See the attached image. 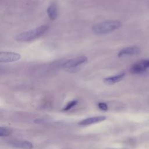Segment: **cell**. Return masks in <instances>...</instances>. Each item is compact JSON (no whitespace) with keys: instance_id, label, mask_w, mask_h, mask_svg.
<instances>
[{"instance_id":"obj_1","label":"cell","mask_w":149,"mask_h":149,"mask_svg":"<svg viewBox=\"0 0 149 149\" xmlns=\"http://www.w3.org/2000/svg\"><path fill=\"white\" fill-rule=\"evenodd\" d=\"M48 25H42L29 31L23 32L18 34L16 40L21 42H27L34 40L44 34L48 30Z\"/></svg>"},{"instance_id":"obj_8","label":"cell","mask_w":149,"mask_h":149,"mask_svg":"<svg viewBox=\"0 0 149 149\" xmlns=\"http://www.w3.org/2000/svg\"><path fill=\"white\" fill-rule=\"evenodd\" d=\"M12 146L22 149H32L33 146L31 143L25 140H15L10 143Z\"/></svg>"},{"instance_id":"obj_7","label":"cell","mask_w":149,"mask_h":149,"mask_svg":"<svg viewBox=\"0 0 149 149\" xmlns=\"http://www.w3.org/2000/svg\"><path fill=\"white\" fill-rule=\"evenodd\" d=\"M106 117L104 116H97L83 119L79 122V125L81 126H87L104 121Z\"/></svg>"},{"instance_id":"obj_11","label":"cell","mask_w":149,"mask_h":149,"mask_svg":"<svg viewBox=\"0 0 149 149\" xmlns=\"http://www.w3.org/2000/svg\"><path fill=\"white\" fill-rule=\"evenodd\" d=\"M12 130L9 128L6 127H2L1 126L0 127V136H7L11 134Z\"/></svg>"},{"instance_id":"obj_9","label":"cell","mask_w":149,"mask_h":149,"mask_svg":"<svg viewBox=\"0 0 149 149\" xmlns=\"http://www.w3.org/2000/svg\"><path fill=\"white\" fill-rule=\"evenodd\" d=\"M125 76V73H122L120 74H118L117 75H115L113 76H110L108 77H106L104 79V82L108 85L113 84L116 83H118L122 80Z\"/></svg>"},{"instance_id":"obj_12","label":"cell","mask_w":149,"mask_h":149,"mask_svg":"<svg viewBox=\"0 0 149 149\" xmlns=\"http://www.w3.org/2000/svg\"><path fill=\"white\" fill-rule=\"evenodd\" d=\"M78 101L76 100H72L71 101H70L62 109V111H68L70 109L72 108L73 107H74L77 104Z\"/></svg>"},{"instance_id":"obj_13","label":"cell","mask_w":149,"mask_h":149,"mask_svg":"<svg viewBox=\"0 0 149 149\" xmlns=\"http://www.w3.org/2000/svg\"><path fill=\"white\" fill-rule=\"evenodd\" d=\"M98 107L100 109H101L102 111H107L108 109L107 104L105 102H99L98 104Z\"/></svg>"},{"instance_id":"obj_6","label":"cell","mask_w":149,"mask_h":149,"mask_svg":"<svg viewBox=\"0 0 149 149\" xmlns=\"http://www.w3.org/2000/svg\"><path fill=\"white\" fill-rule=\"evenodd\" d=\"M140 48L137 46H131L123 48L118 54V57H122L124 56L133 55L139 54Z\"/></svg>"},{"instance_id":"obj_5","label":"cell","mask_w":149,"mask_h":149,"mask_svg":"<svg viewBox=\"0 0 149 149\" xmlns=\"http://www.w3.org/2000/svg\"><path fill=\"white\" fill-rule=\"evenodd\" d=\"M148 69L146 59L136 62L131 66L130 71L133 74H142Z\"/></svg>"},{"instance_id":"obj_4","label":"cell","mask_w":149,"mask_h":149,"mask_svg":"<svg viewBox=\"0 0 149 149\" xmlns=\"http://www.w3.org/2000/svg\"><path fill=\"white\" fill-rule=\"evenodd\" d=\"M21 56L19 54L13 52H1L0 53V62L7 63L19 60Z\"/></svg>"},{"instance_id":"obj_16","label":"cell","mask_w":149,"mask_h":149,"mask_svg":"<svg viewBox=\"0 0 149 149\" xmlns=\"http://www.w3.org/2000/svg\"><path fill=\"white\" fill-rule=\"evenodd\" d=\"M110 149H111V148H110ZM112 149H113V148H112Z\"/></svg>"},{"instance_id":"obj_3","label":"cell","mask_w":149,"mask_h":149,"mask_svg":"<svg viewBox=\"0 0 149 149\" xmlns=\"http://www.w3.org/2000/svg\"><path fill=\"white\" fill-rule=\"evenodd\" d=\"M88 61L87 57L85 56H80L70 59L68 60L62 65L63 68L70 69L74 68L78 66H80L83 63H85Z\"/></svg>"},{"instance_id":"obj_2","label":"cell","mask_w":149,"mask_h":149,"mask_svg":"<svg viewBox=\"0 0 149 149\" xmlns=\"http://www.w3.org/2000/svg\"><path fill=\"white\" fill-rule=\"evenodd\" d=\"M122 23L118 20H110L101 22L93 26L92 30L96 34H105L118 29Z\"/></svg>"},{"instance_id":"obj_15","label":"cell","mask_w":149,"mask_h":149,"mask_svg":"<svg viewBox=\"0 0 149 149\" xmlns=\"http://www.w3.org/2000/svg\"><path fill=\"white\" fill-rule=\"evenodd\" d=\"M148 105H149V100H148Z\"/></svg>"},{"instance_id":"obj_14","label":"cell","mask_w":149,"mask_h":149,"mask_svg":"<svg viewBox=\"0 0 149 149\" xmlns=\"http://www.w3.org/2000/svg\"><path fill=\"white\" fill-rule=\"evenodd\" d=\"M146 62H147V65L148 69H149V59H146Z\"/></svg>"},{"instance_id":"obj_10","label":"cell","mask_w":149,"mask_h":149,"mask_svg":"<svg viewBox=\"0 0 149 149\" xmlns=\"http://www.w3.org/2000/svg\"><path fill=\"white\" fill-rule=\"evenodd\" d=\"M47 12L51 20H55L58 16V8L56 5L55 3H52L49 5L47 10Z\"/></svg>"}]
</instances>
